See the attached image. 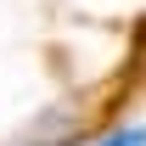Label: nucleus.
<instances>
[{
  "instance_id": "obj_1",
  "label": "nucleus",
  "mask_w": 146,
  "mask_h": 146,
  "mask_svg": "<svg viewBox=\"0 0 146 146\" xmlns=\"http://www.w3.org/2000/svg\"><path fill=\"white\" fill-rule=\"evenodd\" d=\"M90 146H146V124H118V129H107Z\"/></svg>"
}]
</instances>
